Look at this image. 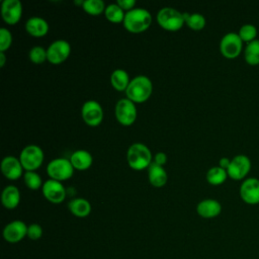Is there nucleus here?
<instances>
[{
  "mask_svg": "<svg viewBox=\"0 0 259 259\" xmlns=\"http://www.w3.org/2000/svg\"><path fill=\"white\" fill-rule=\"evenodd\" d=\"M26 31L33 36H42L49 30V23L39 16H32L25 22Z\"/></svg>",
  "mask_w": 259,
  "mask_h": 259,
  "instance_id": "nucleus-18",
  "label": "nucleus"
},
{
  "mask_svg": "<svg viewBox=\"0 0 259 259\" xmlns=\"http://www.w3.org/2000/svg\"><path fill=\"white\" fill-rule=\"evenodd\" d=\"M19 160L23 169L26 171H33L41 165L44 161V152L36 145H28L22 149Z\"/></svg>",
  "mask_w": 259,
  "mask_h": 259,
  "instance_id": "nucleus-6",
  "label": "nucleus"
},
{
  "mask_svg": "<svg viewBox=\"0 0 259 259\" xmlns=\"http://www.w3.org/2000/svg\"><path fill=\"white\" fill-rule=\"evenodd\" d=\"M69 210L76 217L84 218L87 217L91 211V204L85 198H74L71 199L68 203Z\"/></svg>",
  "mask_w": 259,
  "mask_h": 259,
  "instance_id": "nucleus-22",
  "label": "nucleus"
},
{
  "mask_svg": "<svg viewBox=\"0 0 259 259\" xmlns=\"http://www.w3.org/2000/svg\"><path fill=\"white\" fill-rule=\"evenodd\" d=\"M227 176H228L227 170L220 166L211 167L206 172V180L213 185L223 183L227 179Z\"/></svg>",
  "mask_w": 259,
  "mask_h": 259,
  "instance_id": "nucleus-25",
  "label": "nucleus"
},
{
  "mask_svg": "<svg viewBox=\"0 0 259 259\" xmlns=\"http://www.w3.org/2000/svg\"><path fill=\"white\" fill-rule=\"evenodd\" d=\"M92 156L86 150H77L72 153L70 157V162L73 167L78 170H85L89 168L92 164Z\"/></svg>",
  "mask_w": 259,
  "mask_h": 259,
  "instance_id": "nucleus-21",
  "label": "nucleus"
},
{
  "mask_svg": "<svg viewBox=\"0 0 259 259\" xmlns=\"http://www.w3.org/2000/svg\"><path fill=\"white\" fill-rule=\"evenodd\" d=\"M105 17L111 21V22H120L123 21L124 18V13H123V9L117 4H109L106 6L105 8Z\"/></svg>",
  "mask_w": 259,
  "mask_h": 259,
  "instance_id": "nucleus-26",
  "label": "nucleus"
},
{
  "mask_svg": "<svg viewBox=\"0 0 259 259\" xmlns=\"http://www.w3.org/2000/svg\"><path fill=\"white\" fill-rule=\"evenodd\" d=\"M42 236V228L38 224H31L27 227V237L30 240H38Z\"/></svg>",
  "mask_w": 259,
  "mask_h": 259,
  "instance_id": "nucleus-33",
  "label": "nucleus"
},
{
  "mask_svg": "<svg viewBox=\"0 0 259 259\" xmlns=\"http://www.w3.org/2000/svg\"><path fill=\"white\" fill-rule=\"evenodd\" d=\"M5 60H6V56L3 52H0V67H3L5 64Z\"/></svg>",
  "mask_w": 259,
  "mask_h": 259,
  "instance_id": "nucleus-37",
  "label": "nucleus"
},
{
  "mask_svg": "<svg viewBox=\"0 0 259 259\" xmlns=\"http://www.w3.org/2000/svg\"><path fill=\"white\" fill-rule=\"evenodd\" d=\"M2 204L8 208H15L20 201V193L15 185H7L1 194Z\"/></svg>",
  "mask_w": 259,
  "mask_h": 259,
  "instance_id": "nucleus-20",
  "label": "nucleus"
},
{
  "mask_svg": "<svg viewBox=\"0 0 259 259\" xmlns=\"http://www.w3.org/2000/svg\"><path fill=\"white\" fill-rule=\"evenodd\" d=\"M115 116L119 123L131 125L137 118V107L128 98H121L115 104Z\"/></svg>",
  "mask_w": 259,
  "mask_h": 259,
  "instance_id": "nucleus-8",
  "label": "nucleus"
},
{
  "mask_svg": "<svg viewBox=\"0 0 259 259\" xmlns=\"http://www.w3.org/2000/svg\"><path fill=\"white\" fill-rule=\"evenodd\" d=\"M130 81L128 74L122 69H116L110 75V83L117 91L125 90L130 84Z\"/></svg>",
  "mask_w": 259,
  "mask_h": 259,
  "instance_id": "nucleus-23",
  "label": "nucleus"
},
{
  "mask_svg": "<svg viewBox=\"0 0 259 259\" xmlns=\"http://www.w3.org/2000/svg\"><path fill=\"white\" fill-rule=\"evenodd\" d=\"M251 168V161L249 159V157H247L244 154H239L236 155L230 162V165L227 169L228 175L235 179V180H239L244 178L249 170Z\"/></svg>",
  "mask_w": 259,
  "mask_h": 259,
  "instance_id": "nucleus-10",
  "label": "nucleus"
},
{
  "mask_svg": "<svg viewBox=\"0 0 259 259\" xmlns=\"http://www.w3.org/2000/svg\"><path fill=\"white\" fill-rule=\"evenodd\" d=\"M84 121L92 126L98 125L103 118V110L101 105L95 100H87L81 109Z\"/></svg>",
  "mask_w": 259,
  "mask_h": 259,
  "instance_id": "nucleus-11",
  "label": "nucleus"
},
{
  "mask_svg": "<svg viewBox=\"0 0 259 259\" xmlns=\"http://www.w3.org/2000/svg\"><path fill=\"white\" fill-rule=\"evenodd\" d=\"M126 160L133 169L143 170L151 165L152 154L146 145L142 143H135L127 149Z\"/></svg>",
  "mask_w": 259,
  "mask_h": 259,
  "instance_id": "nucleus-3",
  "label": "nucleus"
},
{
  "mask_svg": "<svg viewBox=\"0 0 259 259\" xmlns=\"http://www.w3.org/2000/svg\"><path fill=\"white\" fill-rule=\"evenodd\" d=\"M152 90L153 85L151 80L147 76L140 75L130 81L125 89V94L133 102H144L150 97Z\"/></svg>",
  "mask_w": 259,
  "mask_h": 259,
  "instance_id": "nucleus-2",
  "label": "nucleus"
},
{
  "mask_svg": "<svg viewBox=\"0 0 259 259\" xmlns=\"http://www.w3.org/2000/svg\"><path fill=\"white\" fill-rule=\"evenodd\" d=\"M122 22L128 31L139 33L146 30L150 26L152 22V15L145 8H133L126 11Z\"/></svg>",
  "mask_w": 259,
  "mask_h": 259,
  "instance_id": "nucleus-1",
  "label": "nucleus"
},
{
  "mask_svg": "<svg viewBox=\"0 0 259 259\" xmlns=\"http://www.w3.org/2000/svg\"><path fill=\"white\" fill-rule=\"evenodd\" d=\"M26 224L22 221L16 220L8 223L3 229V238L9 243L20 242L25 236H27Z\"/></svg>",
  "mask_w": 259,
  "mask_h": 259,
  "instance_id": "nucleus-14",
  "label": "nucleus"
},
{
  "mask_svg": "<svg viewBox=\"0 0 259 259\" xmlns=\"http://www.w3.org/2000/svg\"><path fill=\"white\" fill-rule=\"evenodd\" d=\"M1 170L4 176L10 180L18 179L22 175V164L14 156H6L1 162Z\"/></svg>",
  "mask_w": 259,
  "mask_h": 259,
  "instance_id": "nucleus-16",
  "label": "nucleus"
},
{
  "mask_svg": "<svg viewBox=\"0 0 259 259\" xmlns=\"http://www.w3.org/2000/svg\"><path fill=\"white\" fill-rule=\"evenodd\" d=\"M70 52L71 47L67 40L57 39L47 49V60L52 64H60L68 58Z\"/></svg>",
  "mask_w": 259,
  "mask_h": 259,
  "instance_id": "nucleus-9",
  "label": "nucleus"
},
{
  "mask_svg": "<svg viewBox=\"0 0 259 259\" xmlns=\"http://www.w3.org/2000/svg\"><path fill=\"white\" fill-rule=\"evenodd\" d=\"M24 182L26 186L32 190H36L42 186L40 176L34 171H26L24 173Z\"/></svg>",
  "mask_w": 259,
  "mask_h": 259,
  "instance_id": "nucleus-30",
  "label": "nucleus"
},
{
  "mask_svg": "<svg viewBox=\"0 0 259 259\" xmlns=\"http://www.w3.org/2000/svg\"><path fill=\"white\" fill-rule=\"evenodd\" d=\"M196 211L202 218L211 219L221 213L222 205L217 199L206 198L197 203Z\"/></svg>",
  "mask_w": 259,
  "mask_h": 259,
  "instance_id": "nucleus-17",
  "label": "nucleus"
},
{
  "mask_svg": "<svg viewBox=\"0 0 259 259\" xmlns=\"http://www.w3.org/2000/svg\"><path fill=\"white\" fill-rule=\"evenodd\" d=\"M243 48V40L237 32L226 33L220 41V50L224 57L234 59L239 56Z\"/></svg>",
  "mask_w": 259,
  "mask_h": 259,
  "instance_id": "nucleus-7",
  "label": "nucleus"
},
{
  "mask_svg": "<svg viewBox=\"0 0 259 259\" xmlns=\"http://www.w3.org/2000/svg\"><path fill=\"white\" fill-rule=\"evenodd\" d=\"M157 21L160 26L167 30H177L185 22L183 13L172 7H164L157 13Z\"/></svg>",
  "mask_w": 259,
  "mask_h": 259,
  "instance_id": "nucleus-4",
  "label": "nucleus"
},
{
  "mask_svg": "<svg viewBox=\"0 0 259 259\" xmlns=\"http://www.w3.org/2000/svg\"><path fill=\"white\" fill-rule=\"evenodd\" d=\"M117 4L124 10H131L136 4L135 0H117Z\"/></svg>",
  "mask_w": 259,
  "mask_h": 259,
  "instance_id": "nucleus-34",
  "label": "nucleus"
},
{
  "mask_svg": "<svg viewBox=\"0 0 259 259\" xmlns=\"http://www.w3.org/2000/svg\"><path fill=\"white\" fill-rule=\"evenodd\" d=\"M230 162H231V160H230L229 158H227V157H223V158H221V159H220V161H219V166L227 170V169H228V167H229V165H230Z\"/></svg>",
  "mask_w": 259,
  "mask_h": 259,
  "instance_id": "nucleus-36",
  "label": "nucleus"
},
{
  "mask_svg": "<svg viewBox=\"0 0 259 259\" xmlns=\"http://www.w3.org/2000/svg\"><path fill=\"white\" fill-rule=\"evenodd\" d=\"M154 160H155V163H156V164L163 166V165L166 163V161H167V156H166V154H165L164 152H158V153L155 155Z\"/></svg>",
  "mask_w": 259,
  "mask_h": 259,
  "instance_id": "nucleus-35",
  "label": "nucleus"
},
{
  "mask_svg": "<svg viewBox=\"0 0 259 259\" xmlns=\"http://www.w3.org/2000/svg\"><path fill=\"white\" fill-rule=\"evenodd\" d=\"M148 176L150 183L155 187H162L167 182V173L163 166L152 162L148 167Z\"/></svg>",
  "mask_w": 259,
  "mask_h": 259,
  "instance_id": "nucleus-19",
  "label": "nucleus"
},
{
  "mask_svg": "<svg viewBox=\"0 0 259 259\" xmlns=\"http://www.w3.org/2000/svg\"><path fill=\"white\" fill-rule=\"evenodd\" d=\"M238 34L240 35V37L242 38L243 41L249 42L256 38L257 28L255 25H253L251 23H246L240 27Z\"/></svg>",
  "mask_w": 259,
  "mask_h": 259,
  "instance_id": "nucleus-29",
  "label": "nucleus"
},
{
  "mask_svg": "<svg viewBox=\"0 0 259 259\" xmlns=\"http://www.w3.org/2000/svg\"><path fill=\"white\" fill-rule=\"evenodd\" d=\"M74 167L70 160L66 158H56L49 162L47 166V173L51 179L63 181L69 179L73 175Z\"/></svg>",
  "mask_w": 259,
  "mask_h": 259,
  "instance_id": "nucleus-5",
  "label": "nucleus"
},
{
  "mask_svg": "<svg viewBox=\"0 0 259 259\" xmlns=\"http://www.w3.org/2000/svg\"><path fill=\"white\" fill-rule=\"evenodd\" d=\"M12 42V35L9 29L5 27L0 28V52H5L9 49Z\"/></svg>",
  "mask_w": 259,
  "mask_h": 259,
  "instance_id": "nucleus-32",
  "label": "nucleus"
},
{
  "mask_svg": "<svg viewBox=\"0 0 259 259\" xmlns=\"http://www.w3.org/2000/svg\"><path fill=\"white\" fill-rule=\"evenodd\" d=\"M240 196L246 203H259V179L256 177L246 178L240 186Z\"/></svg>",
  "mask_w": 259,
  "mask_h": 259,
  "instance_id": "nucleus-12",
  "label": "nucleus"
},
{
  "mask_svg": "<svg viewBox=\"0 0 259 259\" xmlns=\"http://www.w3.org/2000/svg\"><path fill=\"white\" fill-rule=\"evenodd\" d=\"M29 60L35 64H40L47 60V50L40 46H35L30 49L28 54Z\"/></svg>",
  "mask_w": 259,
  "mask_h": 259,
  "instance_id": "nucleus-31",
  "label": "nucleus"
},
{
  "mask_svg": "<svg viewBox=\"0 0 259 259\" xmlns=\"http://www.w3.org/2000/svg\"><path fill=\"white\" fill-rule=\"evenodd\" d=\"M183 16L186 24L192 29L198 30L203 28L205 25V18L200 13H192V14L183 13Z\"/></svg>",
  "mask_w": 259,
  "mask_h": 259,
  "instance_id": "nucleus-27",
  "label": "nucleus"
},
{
  "mask_svg": "<svg viewBox=\"0 0 259 259\" xmlns=\"http://www.w3.org/2000/svg\"><path fill=\"white\" fill-rule=\"evenodd\" d=\"M22 14V5L19 0H3L1 3V15L8 24H15Z\"/></svg>",
  "mask_w": 259,
  "mask_h": 259,
  "instance_id": "nucleus-15",
  "label": "nucleus"
},
{
  "mask_svg": "<svg viewBox=\"0 0 259 259\" xmlns=\"http://www.w3.org/2000/svg\"><path fill=\"white\" fill-rule=\"evenodd\" d=\"M244 58L250 65L259 64V39L255 38L247 42L244 50Z\"/></svg>",
  "mask_w": 259,
  "mask_h": 259,
  "instance_id": "nucleus-24",
  "label": "nucleus"
},
{
  "mask_svg": "<svg viewBox=\"0 0 259 259\" xmlns=\"http://www.w3.org/2000/svg\"><path fill=\"white\" fill-rule=\"evenodd\" d=\"M82 6L86 12L92 15L100 14L106 8L102 0H85Z\"/></svg>",
  "mask_w": 259,
  "mask_h": 259,
  "instance_id": "nucleus-28",
  "label": "nucleus"
},
{
  "mask_svg": "<svg viewBox=\"0 0 259 259\" xmlns=\"http://www.w3.org/2000/svg\"><path fill=\"white\" fill-rule=\"evenodd\" d=\"M41 190L45 197L52 203H61L66 197V189L61 181L49 179L42 184Z\"/></svg>",
  "mask_w": 259,
  "mask_h": 259,
  "instance_id": "nucleus-13",
  "label": "nucleus"
}]
</instances>
